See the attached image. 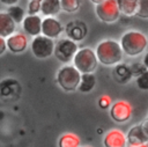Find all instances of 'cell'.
Wrapping results in <instances>:
<instances>
[{"mask_svg": "<svg viewBox=\"0 0 148 147\" xmlns=\"http://www.w3.org/2000/svg\"><path fill=\"white\" fill-rule=\"evenodd\" d=\"M98 63L104 66H117L123 60V49L120 43L113 39H105L98 43L96 47Z\"/></svg>", "mask_w": 148, "mask_h": 147, "instance_id": "cell-1", "label": "cell"}, {"mask_svg": "<svg viewBox=\"0 0 148 147\" xmlns=\"http://www.w3.org/2000/svg\"><path fill=\"white\" fill-rule=\"evenodd\" d=\"M148 45V39L141 31L130 30L123 34L120 38V46L123 52L128 57H136L141 54Z\"/></svg>", "mask_w": 148, "mask_h": 147, "instance_id": "cell-2", "label": "cell"}, {"mask_svg": "<svg viewBox=\"0 0 148 147\" xmlns=\"http://www.w3.org/2000/svg\"><path fill=\"white\" fill-rule=\"evenodd\" d=\"M73 64V66L81 74H88L92 73L97 68L98 59L94 50H91L90 47H82L79 49L76 54L74 56Z\"/></svg>", "mask_w": 148, "mask_h": 147, "instance_id": "cell-3", "label": "cell"}, {"mask_svg": "<svg viewBox=\"0 0 148 147\" xmlns=\"http://www.w3.org/2000/svg\"><path fill=\"white\" fill-rule=\"evenodd\" d=\"M81 73L72 65H65L57 72V82L65 91H74L79 88Z\"/></svg>", "mask_w": 148, "mask_h": 147, "instance_id": "cell-4", "label": "cell"}, {"mask_svg": "<svg viewBox=\"0 0 148 147\" xmlns=\"http://www.w3.org/2000/svg\"><path fill=\"white\" fill-rule=\"evenodd\" d=\"M54 46H56V43L53 42V39L45 37L43 35L34 37L30 43L31 52L38 59H45V58H49L51 54H53Z\"/></svg>", "mask_w": 148, "mask_h": 147, "instance_id": "cell-5", "label": "cell"}, {"mask_svg": "<svg viewBox=\"0 0 148 147\" xmlns=\"http://www.w3.org/2000/svg\"><path fill=\"white\" fill-rule=\"evenodd\" d=\"M77 50V44L74 41L69 38H61L56 43L53 54L58 60H60L64 64H67L71 60H73Z\"/></svg>", "mask_w": 148, "mask_h": 147, "instance_id": "cell-6", "label": "cell"}, {"mask_svg": "<svg viewBox=\"0 0 148 147\" xmlns=\"http://www.w3.org/2000/svg\"><path fill=\"white\" fill-rule=\"evenodd\" d=\"M95 12H96L97 17L105 23L116 22L120 15V10L118 8L116 0H106L97 5L95 8Z\"/></svg>", "mask_w": 148, "mask_h": 147, "instance_id": "cell-7", "label": "cell"}, {"mask_svg": "<svg viewBox=\"0 0 148 147\" xmlns=\"http://www.w3.org/2000/svg\"><path fill=\"white\" fill-rule=\"evenodd\" d=\"M132 116V105L124 100L116 101L110 108V117L116 123H126Z\"/></svg>", "mask_w": 148, "mask_h": 147, "instance_id": "cell-8", "label": "cell"}, {"mask_svg": "<svg viewBox=\"0 0 148 147\" xmlns=\"http://www.w3.org/2000/svg\"><path fill=\"white\" fill-rule=\"evenodd\" d=\"M126 139L127 145L130 146L148 144V126L146 125V123L133 125L126 133Z\"/></svg>", "mask_w": 148, "mask_h": 147, "instance_id": "cell-9", "label": "cell"}, {"mask_svg": "<svg viewBox=\"0 0 148 147\" xmlns=\"http://www.w3.org/2000/svg\"><path fill=\"white\" fill-rule=\"evenodd\" d=\"M64 31V27L59 20L56 17H44L42 21V35L54 39L60 36Z\"/></svg>", "mask_w": 148, "mask_h": 147, "instance_id": "cell-10", "label": "cell"}, {"mask_svg": "<svg viewBox=\"0 0 148 147\" xmlns=\"http://www.w3.org/2000/svg\"><path fill=\"white\" fill-rule=\"evenodd\" d=\"M6 43H7V49L12 52V53H22L27 50L28 45H29V41L28 37L24 32H15L12 36H9L8 38H6Z\"/></svg>", "mask_w": 148, "mask_h": 147, "instance_id": "cell-11", "label": "cell"}, {"mask_svg": "<svg viewBox=\"0 0 148 147\" xmlns=\"http://www.w3.org/2000/svg\"><path fill=\"white\" fill-rule=\"evenodd\" d=\"M42 21L43 20L39 15H27L22 22L24 34L31 37L42 35Z\"/></svg>", "mask_w": 148, "mask_h": 147, "instance_id": "cell-12", "label": "cell"}, {"mask_svg": "<svg viewBox=\"0 0 148 147\" xmlns=\"http://www.w3.org/2000/svg\"><path fill=\"white\" fill-rule=\"evenodd\" d=\"M103 145L104 147H127L126 134L118 128L110 130L104 135Z\"/></svg>", "mask_w": 148, "mask_h": 147, "instance_id": "cell-13", "label": "cell"}, {"mask_svg": "<svg viewBox=\"0 0 148 147\" xmlns=\"http://www.w3.org/2000/svg\"><path fill=\"white\" fill-rule=\"evenodd\" d=\"M16 23L14 20L7 14V12H0V37L8 38L13 34H15Z\"/></svg>", "mask_w": 148, "mask_h": 147, "instance_id": "cell-14", "label": "cell"}, {"mask_svg": "<svg viewBox=\"0 0 148 147\" xmlns=\"http://www.w3.org/2000/svg\"><path fill=\"white\" fill-rule=\"evenodd\" d=\"M66 27H67L66 28V34H67L69 39L75 42V41H82L86 37L87 29H86V25L82 22L74 21V22L68 23Z\"/></svg>", "mask_w": 148, "mask_h": 147, "instance_id": "cell-15", "label": "cell"}, {"mask_svg": "<svg viewBox=\"0 0 148 147\" xmlns=\"http://www.w3.org/2000/svg\"><path fill=\"white\" fill-rule=\"evenodd\" d=\"M61 10L60 0H43L40 2V13L45 17H54Z\"/></svg>", "mask_w": 148, "mask_h": 147, "instance_id": "cell-16", "label": "cell"}, {"mask_svg": "<svg viewBox=\"0 0 148 147\" xmlns=\"http://www.w3.org/2000/svg\"><path fill=\"white\" fill-rule=\"evenodd\" d=\"M120 13L126 16H133L136 14L138 10V2L139 0H116Z\"/></svg>", "mask_w": 148, "mask_h": 147, "instance_id": "cell-17", "label": "cell"}, {"mask_svg": "<svg viewBox=\"0 0 148 147\" xmlns=\"http://www.w3.org/2000/svg\"><path fill=\"white\" fill-rule=\"evenodd\" d=\"M132 71L128 66L126 65H120L118 64L113 71V78L116 79L117 82L119 83H127L130 79L132 78Z\"/></svg>", "mask_w": 148, "mask_h": 147, "instance_id": "cell-18", "label": "cell"}, {"mask_svg": "<svg viewBox=\"0 0 148 147\" xmlns=\"http://www.w3.org/2000/svg\"><path fill=\"white\" fill-rule=\"evenodd\" d=\"M81 140L79 135L72 132L64 133L58 140V147H80Z\"/></svg>", "mask_w": 148, "mask_h": 147, "instance_id": "cell-19", "label": "cell"}, {"mask_svg": "<svg viewBox=\"0 0 148 147\" xmlns=\"http://www.w3.org/2000/svg\"><path fill=\"white\" fill-rule=\"evenodd\" d=\"M96 86V76L92 73L81 74V81L79 84V91L81 93H90Z\"/></svg>", "mask_w": 148, "mask_h": 147, "instance_id": "cell-20", "label": "cell"}, {"mask_svg": "<svg viewBox=\"0 0 148 147\" xmlns=\"http://www.w3.org/2000/svg\"><path fill=\"white\" fill-rule=\"evenodd\" d=\"M7 14L14 20V22H15L16 24H17V23H22L23 20H24V17H25V15H24L25 12H24V9H23L22 7H20V6H17V5L8 7Z\"/></svg>", "mask_w": 148, "mask_h": 147, "instance_id": "cell-21", "label": "cell"}, {"mask_svg": "<svg viewBox=\"0 0 148 147\" xmlns=\"http://www.w3.org/2000/svg\"><path fill=\"white\" fill-rule=\"evenodd\" d=\"M61 10L66 13H75L81 7V0H60Z\"/></svg>", "mask_w": 148, "mask_h": 147, "instance_id": "cell-22", "label": "cell"}, {"mask_svg": "<svg viewBox=\"0 0 148 147\" xmlns=\"http://www.w3.org/2000/svg\"><path fill=\"white\" fill-rule=\"evenodd\" d=\"M135 83H136L139 89L148 91V69H146L145 72H142L140 75L136 76Z\"/></svg>", "mask_w": 148, "mask_h": 147, "instance_id": "cell-23", "label": "cell"}, {"mask_svg": "<svg viewBox=\"0 0 148 147\" xmlns=\"http://www.w3.org/2000/svg\"><path fill=\"white\" fill-rule=\"evenodd\" d=\"M135 15L141 19H148V0H139Z\"/></svg>", "mask_w": 148, "mask_h": 147, "instance_id": "cell-24", "label": "cell"}, {"mask_svg": "<svg viewBox=\"0 0 148 147\" xmlns=\"http://www.w3.org/2000/svg\"><path fill=\"white\" fill-rule=\"evenodd\" d=\"M98 106L102 109V110H106L109 108H111L112 105V101H111V97L109 95H102L99 98H98Z\"/></svg>", "mask_w": 148, "mask_h": 147, "instance_id": "cell-25", "label": "cell"}, {"mask_svg": "<svg viewBox=\"0 0 148 147\" xmlns=\"http://www.w3.org/2000/svg\"><path fill=\"white\" fill-rule=\"evenodd\" d=\"M39 12H40V2L29 1V3H28V15H38Z\"/></svg>", "mask_w": 148, "mask_h": 147, "instance_id": "cell-26", "label": "cell"}, {"mask_svg": "<svg viewBox=\"0 0 148 147\" xmlns=\"http://www.w3.org/2000/svg\"><path fill=\"white\" fill-rule=\"evenodd\" d=\"M7 43H6V38L0 37V56H2L6 51H7Z\"/></svg>", "mask_w": 148, "mask_h": 147, "instance_id": "cell-27", "label": "cell"}, {"mask_svg": "<svg viewBox=\"0 0 148 147\" xmlns=\"http://www.w3.org/2000/svg\"><path fill=\"white\" fill-rule=\"evenodd\" d=\"M18 1H20V0H0L1 3L6 5V6H8V7H10V6H15Z\"/></svg>", "mask_w": 148, "mask_h": 147, "instance_id": "cell-28", "label": "cell"}, {"mask_svg": "<svg viewBox=\"0 0 148 147\" xmlns=\"http://www.w3.org/2000/svg\"><path fill=\"white\" fill-rule=\"evenodd\" d=\"M142 65L148 69V52L143 56V60H142Z\"/></svg>", "mask_w": 148, "mask_h": 147, "instance_id": "cell-29", "label": "cell"}, {"mask_svg": "<svg viewBox=\"0 0 148 147\" xmlns=\"http://www.w3.org/2000/svg\"><path fill=\"white\" fill-rule=\"evenodd\" d=\"M90 1L97 6V5H99V3H102V2H104V1H106V0H90Z\"/></svg>", "mask_w": 148, "mask_h": 147, "instance_id": "cell-30", "label": "cell"}, {"mask_svg": "<svg viewBox=\"0 0 148 147\" xmlns=\"http://www.w3.org/2000/svg\"><path fill=\"white\" fill-rule=\"evenodd\" d=\"M127 147H148V144H145V145H139V146H130V145H127Z\"/></svg>", "mask_w": 148, "mask_h": 147, "instance_id": "cell-31", "label": "cell"}, {"mask_svg": "<svg viewBox=\"0 0 148 147\" xmlns=\"http://www.w3.org/2000/svg\"><path fill=\"white\" fill-rule=\"evenodd\" d=\"M30 1H38V2H42L43 0H30Z\"/></svg>", "mask_w": 148, "mask_h": 147, "instance_id": "cell-32", "label": "cell"}, {"mask_svg": "<svg viewBox=\"0 0 148 147\" xmlns=\"http://www.w3.org/2000/svg\"><path fill=\"white\" fill-rule=\"evenodd\" d=\"M146 125L148 126V115H147V120H146Z\"/></svg>", "mask_w": 148, "mask_h": 147, "instance_id": "cell-33", "label": "cell"}, {"mask_svg": "<svg viewBox=\"0 0 148 147\" xmlns=\"http://www.w3.org/2000/svg\"><path fill=\"white\" fill-rule=\"evenodd\" d=\"M83 147H90V146H83Z\"/></svg>", "mask_w": 148, "mask_h": 147, "instance_id": "cell-34", "label": "cell"}]
</instances>
